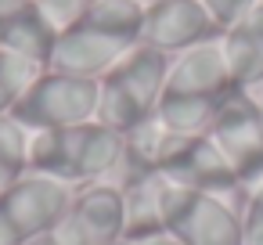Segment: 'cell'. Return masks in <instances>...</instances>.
Returning <instances> with one entry per match:
<instances>
[{
  "label": "cell",
  "instance_id": "6da1fadb",
  "mask_svg": "<svg viewBox=\"0 0 263 245\" xmlns=\"http://www.w3.org/2000/svg\"><path fill=\"white\" fill-rule=\"evenodd\" d=\"M144 8L137 0H98V4L69 29L58 33L47 58L51 72L101 80L126 51L141 44Z\"/></svg>",
  "mask_w": 263,
  "mask_h": 245
},
{
  "label": "cell",
  "instance_id": "7a4b0ae2",
  "mask_svg": "<svg viewBox=\"0 0 263 245\" xmlns=\"http://www.w3.org/2000/svg\"><path fill=\"white\" fill-rule=\"evenodd\" d=\"M126 155V137L105 123H80L65 130L29 134V173L51 177L58 184H101L119 169Z\"/></svg>",
  "mask_w": 263,
  "mask_h": 245
},
{
  "label": "cell",
  "instance_id": "3957f363",
  "mask_svg": "<svg viewBox=\"0 0 263 245\" xmlns=\"http://www.w3.org/2000/svg\"><path fill=\"white\" fill-rule=\"evenodd\" d=\"M170 76V54L137 44L98 80V123L130 137L155 119L162 87Z\"/></svg>",
  "mask_w": 263,
  "mask_h": 245
},
{
  "label": "cell",
  "instance_id": "277c9868",
  "mask_svg": "<svg viewBox=\"0 0 263 245\" xmlns=\"http://www.w3.org/2000/svg\"><path fill=\"white\" fill-rule=\"evenodd\" d=\"M98 90H101L98 80H80V76H62V72L44 69L33 80V87L26 90V98L15 105L11 119L18 126H26L29 134L94 123L98 119Z\"/></svg>",
  "mask_w": 263,
  "mask_h": 245
},
{
  "label": "cell",
  "instance_id": "5b68a950",
  "mask_svg": "<svg viewBox=\"0 0 263 245\" xmlns=\"http://www.w3.org/2000/svg\"><path fill=\"white\" fill-rule=\"evenodd\" d=\"M162 227L180 245H241V213L223 195L195 187L166 184Z\"/></svg>",
  "mask_w": 263,
  "mask_h": 245
},
{
  "label": "cell",
  "instance_id": "8992f818",
  "mask_svg": "<svg viewBox=\"0 0 263 245\" xmlns=\"http://www.w3.org/2000/svg\"><path fill=\"white\" fill-rule=\"evenodd\" d=\"M72 191L51 177L26 173L15 187L0 195V245H26L54 234L65 220Z\"/></svg>",
  "mask_w": 263,
  "mask_h": 245
},
{
  "label": "cell",
  "instance_id": "52a82bcc",
  "mask_svg": "<svg viewBox=\"0 0 263 245\" xmlns=\"http://www.w3.org/2000/svg\"><path fill=\"white\" fill-rule=\"evenodd\" d=\"M209 137L220 148V155L227 159V166L241 187H252L256 180H263V112L249 90H241V87L231 90Z\"/></svg>",
  "mask_w": 263,
  "mask_h": 245
},
{
  "label": "cell",
  "instance_id": "ba28073f",
  "mask_svg": "<svg viewBox=\"0 0 263 245\" xmlns=\"http://www.w3.org/2000/svg\"><path fill=\"white\" fill-rule=\"evenodd\" d=\"M62 245H116L126 238V198L119 184H87L72 195L62 227L54 231Z\"/></svg>",
  "mask_w": 263,
  "mask_h": 245
},
{
  "label": "cell",
  "instance_id": "9c48e42d",
  "mask_svg": "<svg viewBox=\"0 0 263 245\" xmlns=\"http://www.w3.org/2000/svg\"><path fill=\"white\" fill-rule=\"evenodd\" d=\"M220 33L223 29L202 8V0H162L155 8H144L141 44L177 58V54H184L198 44L220 40Z\"/></svg>",
  "mask_w": 263,
  "mask_h": 245
},
{
  "label": "cell",
  "instance_id": "30bf717a",
  "mask_svg": "<svg viewBox=\"0 0 263 245\" xmlns=\"http://www.w3.org/2000/svg\"><path fill=\"white\" fill-rule=\"evenodd\" d=\"M54 40H58V33L40 15L36 0H0V51H11L33 65L47 69Z\"/></svg>",
  "mask_w": 263,
  "mask_h": 245
},
{
  "label": "cell",
  "instance_id": "8fae6325",
  "mask_svg": "<svg viewBox=\"0 0 263 245\" xmlns=\"http://www.w3.org/2000/svg\"><path fill=\"white\" fill-rule=\"evenodd\" d=\"M166 94H195V98H223L234 90V80L227 72L220 40L198 44L184 54H177L170 62V76H166Z\"/></svg>",
  "mask_w": 263,
  "mask_h": 245
},
{
  "label": "cell",
  "instance_id": "7c38bea8",
  "mask_svg": "<svg viewBox=\"0 0 263 245\" xmlns=\"http://www.w3.org/2000/svg\"><path fill=\"white\" fill-rule=\"evenodd\" d=\"M220 51L234 87L252 90L263 83V0L220 33Z\"/></svg>",
  "mask_w": 263,
  "mask_h": 245
},
{
  "label": "cell",
  "instance_id": "4fadbf2b",
  "mask_svg": "<svg viewBox=\"0 0 263 245\" xmlns=\"http://www.w3.org/2000/svg\"><path fill=\"white\" fill-rule=\"evenodd\" d=\"M166 177L159 169H144V173H130L123 187L126 198V241H144L162 234V191H166Z\"/></svg>",
  "mask_w": 263,
  "mask_h": 245
},
{
  "label": "cell",
  "instance_id": "5bb4252c",
  "mask_svg": "<svg viewBox=\"0 0 263 245\" xmlns=\"http://www.w3.org/2000/svg\"><path fill=\"white\" fill-rule=\"evenodd\" d=\"M29 173V130L11 116L0 119V195Z\"/></svg>",
  "mask_w": 263,
  "mask_h": 245
},
{
  "label": "cell",
  "instance_id": "9a60e30c",
  "mask_svg": "<svg viewBox=\"0 0 263 245\" xmlns=\"http://www.w3.org/2000/svg\"><path fill=\"white\" fill-rule=\"evenodd\" d=\"M40 72L44 65H33L11 51H0V119H8L15 112V105L26 98V90L33 87Z\"/></svg>",
  "mask_w": 263,
  "mask_h": 245
},
{
  "label": "cell",
  "instance_id": "2e32d148",
  "mask_svg": "<svg viewBox=\"0 0 263 245\" xmlns=\"http://www.w3.org/2000/svg\"><path fill=\"white\" fill-rule=\"evenodd\" d=\"M94 4H98V0H36L40 15L54 26V33H62V29H69V26H76V22H80Z\"/></svg>",
  "mask_w": 263,
  "mask_h": 245
},
{
  "label": "cell",
  "instance_id": "e0dca14e",
  "mask_svg": "<svg viewBox=\"0 0 263 245\" xmlns=\"http://www.w3.org/2000/svg\"><path fill=\"white\" fill-rule=\"evenodd\" d=\"M241 245H263V180L249 187L241 209Z\"/></svg>",
  "mask_w": 263,
  "mask_h": 245
},
{
  "label": "cell",
  "instance_id": "ac0fdd59",
  "mask_svg": "<svg viewBox=\"0 0 263 245\" xmlns=\"http://www.w3.org/2000/svg\"><path fill=\"white\" fill-rule=\"evenodd\" d=\"M252 4H256V0H202V8L213 15V22H216L220 29H227L231 22H238Z\"/></svg>",
  "mask_w": 263,
  "mask_h": 245
},
{
  "label": "cell",
  "instance_id": "d6986e66",
  "mask_svg": "<svg viewBox=\"0 0 263 245\" xmlns=\"http://www.w3.org/2000/svg\"><path fill=\"white\" fill-rule=\"evenodd\" d=\"M137 245H180V241H177L173 234H166V231H162V234H155V238H144V241H137Z\"/></svg>",
  "mask_w": 263,
  "mask_h": 245
},
{
  "label": "cell",
  "instance_id": "ffe728a7",
  "mask_svg": "<svg viewBox=\"0 0 263 245\" xmlns=\"http://www.w3.org/2000/svg\"><path fill=\"white\" fill-rule=\"evenodd\" d=\"M26 245H62V238H58V234H44V238H33V241H26Z\"/></svg>",
  "mask_w": 263,
  "mask_h": 245
},
{
  "label": "cell",
  "instance_id": "44dd1931",
  "mask_svg": "<svg viewBox=\"0 0 263 245\" xmlns=\"http://www.w3.org/2000/svg\"><path fill=\"white\" fill-rule=\"evenodd\" d=\"M141 8H155V4H162V0H137Z\"/></svg>",
  "mask_w": 263,
  "mask_h": 245
},
{
  "label": "cell",
  "instance_id": "7402d4cb",
  "mask_svg": "<svg viewBox=\"0 0 263 245\" xmlns=\"http://www.w3.org/2000/svg\"><path fill=\"white\" fill-rule=\"evenodd\" d=\"M116 245H134V241H126V238H123V241H116Z\"/></svg>",
  "mask_w": 263,
  "mask_h": 245
},
{
  "label": "cell",
  "instance_id": "603a6c76",
  "mask_svg": "<svg viewBox=\"0 0 263 245\" xmlns=\"http://www.w3.org/2000/svg\"><path fill=\"white\" fill-rule=\"evenodd\" d=\"M259 112H263V98H259Z\"/></svg>",
  "mask_w": 263,
  "mask_h": 245
}]
</instances>
